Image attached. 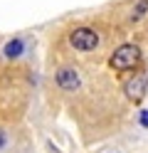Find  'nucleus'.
Returning <instances> with one entry per match:
<instances>
[{
  "instance_id": "obj_1",
  "label": "nucleus",
  "mask_w": 148,
  "mask_h": 153,
  "mask_svg": "<svg viewBox=\"0 0 148 153\" xmlns=\"http://www.w3.org/2000/svg\"><path fill=\"white\" fill-rule=\"evenodd\" d=\"M141 59V50L136 45H121L118 50L111 54V67L118 72H126V69H133Z\"/></svg>"
},
{
  "instance_id": "obj_2",
  "label": "nucleus",
  "mask_w": 148,
  "mask_h": 153,
  "mask_svg": "<svg viewBox=\"0 0 148 153\" xmlns=\"http://www.w3.org/2000/svg\"><path fill=\"white\" fill-rule=\"evenodd\" d=\"M69 42H72V47H77V50L89 52V50H94L99 45V35L91 27H77V30L69 35Z\"/></svg>"
},
{
  "instance_id": "obj_3",
  "label": "nucleus",
  "mask_w": 148,
  "mask_h": 153,
  "mask_svg": "<svg viewBox=\"0 0 148 153\" xmlns=\"http://www.w3.org/2000/svg\"><path fill=\"white\" fill-rule=\"evenodd\" d=\"M57 84H59V89L74 91V89L79 87V74H77V69H72V67L59 69V72H57Z\"/></svg>"
},
{
  "instance_id": "obj_4",
  "label": "nucleus",
  "mask_w": 148,
  "mask_h": 153,
  "mask_svg": "<svg viewBox=\"0 0 148 153\" xmlns=\"http://www.w3.org/2000/svg\"><path fill=\"white\" fill-rule=\"evenodd\" d=\"M143 91H146V76H136L133 82H128V84H126V94H128L133 101L141 99V97H143Z\"/></svg>"
},
{
  "instance_id": "obj_5",
  "label": "nucleus",
  "mask_w": 148,
  "mask_h": 153,
  "mask_svg": "<svg viewBox=\"0 0 148 153\" xmlns=\"http://www.w3.org/2000/svg\"><path fill=\"white\" fill-rule=\"evenodd\" d=\"M20 52H22V40H13V42H7V47H5V54H7V57H17Z\"/></svg>"
},
{
  "instance_id": "obj_6",
  "label": "nucleus",
  "mask_w": 148,
  "mask_h": 153,
  "mask_svg": "<svg viewBox=\"0 0 148 153\" xmlns=\"http://www.w3.org/2000/svg\"><path fill=\"white\" fill-rule=\"evenodd\" d=\"M146 10H148V0H138L136 10L131 13V20H141V17L146 15Z\"/></svg>"
},
{
  "instance_id": "obj_7",
  "label": "nucleus",
  "mask_w": 148,
  "mask_h": 153,
  "mask_svg": "<svg viewBox=\"0 0 148 153\" xmlns=\"http://www.w3.org/2000/svg\"><path fill=\"white\" fill-rule=\"evenodd\" d=\"M141 123H143V126H148V111H141Z\"/></svg>"
},
{
  "instance_id": "obj_8",
  "label": "nucleus",
  "mask_w": 148,
  "mask_h": 153,
  "mask_svg": "<svg viewBox=\"0 0 148 153\" xmlns=\"http://www.w3.org/2000/svg\"><path fill=\"white\" fill-rule=\"evenodd\" d=\"M3 146H5V133L0 131V148H3Z\"/></svg>"
}]
</instances>
